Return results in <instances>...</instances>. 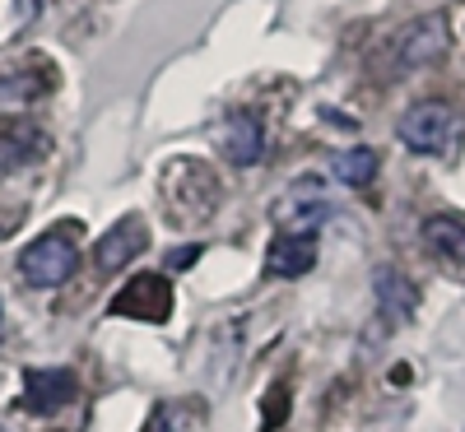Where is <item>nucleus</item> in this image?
I'll list each match as a JSON object with an SVG mask.
<instances>
[{
    "mask_svg": "<svg viewBox=\"0 0 465 432\" xmlns=\"http://www.w3.org/2000/svg\"><path fill=\"white\" fill-rule=\"evenodd\" d=\"M159 191H163V214L182 228L205 223L219 210V177L210 172L205 159H191V153H182V159L163 168Z\"/></svg>",
    "mask_w": 465,
    "mask_h": 432,
    "instance_id": "f257e3e1",
    "label": "nucleus"
},
{
    "mask_svg": "<svg viewBox=\"0 0 465 432\" xmlns=\"http://www.w3.org/2000/svg\"><path fill=\"white\" fill-rule=\"evenodd\" d=\"M74 232H80V223H61V228L43 232L37 242H28L19 251V274H24L28 289H56L74 274V265H80Z\"/></svg>",
    "mask_w": 465,
    "mask_h": 432,
    "instance_id": "f03ea898",
    "label": "nucleus"
},
{
    "mask_svg": "<svg viewBox=\"0 0 465 432\" xmlns=\"http://www.w3.org/2000/svg\"><path fill=\"white\" fill-rule=\"evenodd\" d=\"M401 144L414 149V153H451L460 144V112L451 103H438V98H423L414 103L401 126H396Z\"/></svg>",
    "mask_w": 465,
    "mask_h": 432,
    "instance_id": "7ed1b4c3",
    "label": "nucleus"
},
{
    "mask_svg": "<svg viewBox=\"0 0 465 432\" xmlns=\"http://www.w3.org/2000/svg\"><path fill=\"white\" fill-rule=\"evenodd\" d=\"M270 219L280 223V232H307L317 238V228L331 219V201H326V186L317 177H298L280 191V201L270 205Z\"/></svg>",
    "mask_w": 465,
    "mask_h": 432,
    "instance_id": "20e7f679",
    "label": "nucleus"
},
{
    "mask_svg": "<svg viewBox=\"0 0 465 432\" xmlns=\"http://www.w3.org/2000/svg\"><path fill=\"white\" fill-rule=\"evenodd\" d=\"M451 47V33H447V19L442 15H423L414 24H405L396 37H391V52H396V65L401 70H423L442 61V52Z\"/></svg>",
    "mask_w": 465,
    "mask_h": 432,
    "instance_id": "39448f33",
    "label": "nucleus"
},
{
    "mask_svg": "<svg viewBox=\"0 0 465 432\" xmlns=\"http://www.w3.org/2000/svg\"><path fill=\"white\" fill-rule=\"evenodd\" d=\"M116 317H140V321H168L173 311V289L163 274H135V280L112 298Z\"/></svg>",
    "mask_w": 465,
    "mask_h": 432,
    "instance_id": "423d86ee",
    "label": "nucleus"
},
{
    "mask_svg": "<svg viewBox=\"0 0 465 432\" xmlns=\"http://www.w3.org/2000/svg\"><path fill=\"white\" fill-rule=\"evenodd\" d=\"M144 247H149V228H144V219H140V214H126V219H116V223L103 232V242L94 247V265H98L103 274L126 270Z\"/></svg>",
    "mask_w": 465,
    "mask_h": 432,
    "instance_id": "0eeeda50",
    "label": "nucleus"
},
{
    "mask_svg": "<svg viewBox=\"0 0 465 432\" xmlns=\"http://www.w3.org/2000/svg\"><path fill=\"white\" fill-rule=\"evenodd\" d=\"M214 144H219V153L232 168H252V163H261V153H265V126L256 122L252 112H232L228 122L219 126Z\"/></svg>",
    "mask_w": 465,
    "mask_h": 432,
    "instance_id": "6e6552de",
    "label": "nucleus"
},
{
    "mask_svg": "<svg viewBox=\"0 0 465 432\" xmlns=\"http://www.w3.org/2000/svg\"><path fill=\"white\" fill-rule=\"evenodd\" d=\"M24 400L33 414H56L65 400H74V372L65 368H28L24 372Z\"/></svg>",
    "mask_w": 465,
    "mask_h": 432,
    "instance_id": "1a4fd4ad",
    "label": "nucleus"
},
{
    "mask_svg": "<svg viewBox=\"0 0 465 432\" xmlns=\"http://www.w3.org/2000/svg\"><path fill=\"white\" fill-rule=\"evenodd\" d=\"M312 265H317V238H307V232H280L265 251V274H275V280H298Z\"/></svg>",
    "mask_w": 465,
    "mask_h": 432,
    "instance_id": "9d476101",
    "label": "nucleus"
},
{
    "mask_svg": "<svg viewBox=\"0 0 465 432\" xmlns=\"http://www.w3.org/2000/svg\"><path fill=\"white\" fill-rule=\"evenodd\" d=\"M372 289H377V307H381V317L391 321V326H405V321L414 317V307H419V289L405 280L401 270L381 265V270L372 274Z\"/></svg>",
    "mask_w": 465,
    "mask_h": 432,
    "instance_id": "9b49d317",
    "label": "nucleus"
},
{
    "mask_svg": "<svg viewBox=\"0 0 465 432\" xmlns=\"http://www.w3.org/2000/svg\"><path fill=\"white\" fill-rule=\"evenodd\" d=\"M47 135L28 126V122H15V126H0V172H15V168H28L47 153Z\"/></svg>",
    "mask_w": 465,
    "mask_h": 432,
    "instance_id": "f8f14e48",
    "label": "nucleus"
},
{
    "mask_svg": "<svg viewBox=\"0 0 465 432\" xmlns=\"http://www.w3.org/2000/svg\"><path fill=\"white\" fill-rule=\"evenodd\" d=\"M423 242H429L442 260L465 265V219L460 214H433V219H423Z\"/></svg>",
    "mask_w": 465,
    "mask_h": 432,
    "instance_id": "ddd939ff",
    "label": "nucleus"
},
{
    "mask_svg": "<svg viewBox=\"0 0 465 432\" xmlns=\"http://www.w3.org/2000/svg\"><path fill=\"white\" fill-rule=\"evenodd\" d=\"M331 172L344 182V186H368L377 177V153L372 149H344L331 159Z\"/></svg>",
    "mask_w": 465,
    "mask_h": 432,
    "instance_id": "4468645a",
    "label": "nucleus"
},
{
    "mask_svg": "<svg viewBox=\"0 0 465 432\" xmlns=\"http://www.w3.org/2000/svg\"><path fill=\"white\" fill-rule=\"evenodd\" d=\"M284 409H289V386H275L265 396V405H261V423L265 427H280L284 423Z\"/></svg>",
    "mask_w": 465,
    "mask_h": 432,
    "instance_id": "2eb2a0df",
    "label": "nucleus"
},
{
    "mask_svg": "<svg viewBox=\"0 0 465 432\" xmlns=\"http://www.w3.org/2000/svg\"><path fill=\"white\" fill-rule=\"evenodd\" d=\"M201 256H205V247H201V242H191V247H173V251L163 256V270H173V274H182L186 265H196Z\"/></svg>",
    "mask_w": 465,
    "mask_h": 432,
    "instance_id": "dca6fc26",
    "label": "nucleus"
},
{
    "mask_svg": "<svg viewBox=\"0 0 465 432\" xmlns=\"http://www.w3.org/2000/svg\"><path fill=\"white\" fill-rule=\"evenodd\" d=\"M140 432H173V423H168V409H153L149 418H144V427Z\"/></svg>",
    "mask_w": 465,
    "mask_h": 432,
    "instance_id": "f3484780",
    "label": "nucleus"
}]
</instances>
